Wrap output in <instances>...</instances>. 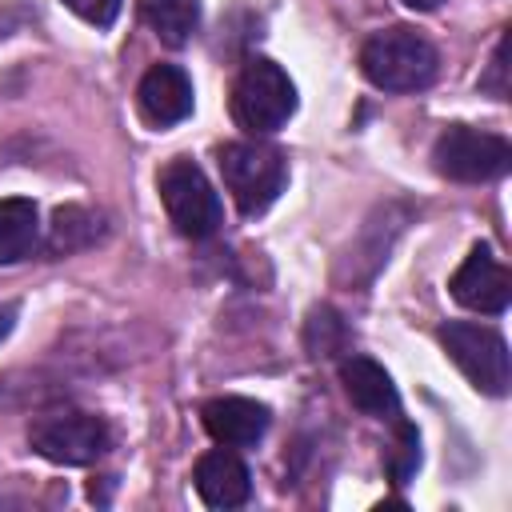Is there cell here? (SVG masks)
<instances>
[{"instance_id": "obj_1", "label": "cell", "mask_w": 512, "mask_h": 512, "mask_svg": "<svg viewBox=\"0 0 512 512\" xmlns=\"http://www.w3.org/2000/svg\"><path fill=\"white\" fill-rule=\"evenodd\" d=\"M436 48L416 28H384L360 48L364 76L384 92H420L436 80Z\"/></svg>"}, {"instance_id": "obj_2", "label": "cell", "mask_w": 512, "mask_h": 512, "mask_svg": "<svg viewBox=\"0 0 512 512\" xmlns=\"http://www.w3.org/2000/svg\"><path fill=\"white\" fill-rule=\"evenodd\" d=\"M296 112V88L288 80V72L276 60H248L232 84V116L244 132L252 136H268L276 128L288 124V116Z\"/></svg>"}, {"instance_id": "obj_3", "label": "cell", "mask_w": 512, "mask_h": 512, "mask_svg": "<svg viewBox=\"0 0 512 512\" xmlns=\"http://www.w3.org/2000/svg\"><path fill=\"white\" fill-rule=\"evenodd\" d=\"M440 348L448 352V360L468 376V384L484 396H504L512 384V360H508V344L496 328L488 324H472V320H448L436 332Z\"/></svg>"}, {"instance_id": "obj_4", "label": "cell", "mask_w": 512, "mask_h": 512, "mask_svg": "<svg viewBox=\"0 0 512 512\" xmlns=\"http://www.w3.org/2000/svg\"><path fill=\"white\" fill-rule=\"evenodd\" d=\"M224 188L244 216H260L284 188V156L260 140H232L216 152Z\"/></svg>"}, {"instance_id": "obj_5", "label": "cell", "mask_w": 512, "mask_h": 512, "mask_svg": "<svg viewBox=\"0 0 512 512\" xmlns=\"http://www.w3.org/2000/svg\"><path fill=\"white\" fill-rule=\"evenodd\" d=\"M156 188H160L164 212L180 236L208 240L220 228V196L208 184V176L200 172V164H192L188 156L168 160L156 176Z\"/></svg>"}, {"instance_id": "obj_6", "label": "cell", "mask_w": 512, "mask_h": 512, "mask_svg": "<svg viewBox=\"0 0 512 512\" xmlns=\"http://www.w3.org/2000/svg\"><path fill=\"white\" fill-rule=\"evenodd\" d=\"M28 444L52 460V464H64V468H80V464H92L108 452L112 444V432L100 416L92 412H80V408H68V412H48V416H36L32 428H28Z\"/></svg>"}, {"instance_id": "obj_7", "label": "cell", "mask_w": 512, "mask_h": 512, "mask_svg": "<svg viewBox=\"0 0 512 512\" xmlns=\"http://www.w3.org/2000/svg\"><path fill=\"white\" fill-rule=\"evenodd\" d=\"M432 164L440 176L460 180V184H480V180H496L508 172L512 164V148L504 136L496 132H480L468 124H452L436 136L432 144Z\"/></svg>"}, {"instance_id": "obj_8", "label": "cell", "mask_w": 512, "mask_h": 512, "mask_svg": "<svg viewBox=\"0 0 512 512\" xmlns=\"http://www.w3.org/2000/svg\"><path fill=\"white\" fill-rule=\"evenodd\" d=\"M448 288H452L456 304H464V308H472V312H484V316L504 312L508 300H512V276H508V268L492 256V248H484V244H476V248L464 256V264L456 268V276H452Z\"/></svg>"}, {"instance_id": "obj_9", "label": "cell", "mask_w": 512, "mask_h": 512, "mask_svg": "<svg viewBox=\"0 0 512 512\" xmlns=\"http://www.w3.org/2000/svg\"><path fill=\"white\" fill-rule=\"evenodd\" d=\"M136 104L152 128H172L192 116V80L176 64H152L136 88Z\"/></svg>"}, {"instance_id": "obj_10", "label": "cell", "mask_w": 512, "mask_h": 512, "mask_svg": "<svg viewBox=\"0 0 512 512\" xmlns=\"http://www.w3.org/2000/svg\"><path fill=\"white\" fill-rule=\"evenodd\" d=\"M196 492L208 508H240L248 504L252 496V476L244 468V460L232 452V448H216V452H204L196 460Z\"/></svg>"}, {"instance_id": "obj_11", "label": "cell", "mask_w": 512, "mask_h": 512, "mask_svg": "<svg viewBox=\"0 0 512 512\" xmlns=\"http://www.w3.org/2000/svg\"><path fill=\"white\" fill-rule=\"evenodd\" d=\"M204 428L224 448H248L268 432V408L248 396H216L204 404Z\"/></svg>"}, {"instance_id": "obj_12", "label": "cell", "mask_w": 512, "mask_h": 512, "mask_svg": "<svg viewBox=\"0 0 512 512\" xmlns=\"http://www.w3.org/2000/svg\"><path fill=\"white\" fill-rule=\"evenodd\" d=\"M340 384H344V396L360 412L380 416V420H396L400 396H396L392 376L376 360H368V356H344L340 360Z\"/></svg>"}, {"instance_id": "obj_13", "label": "cell", "mask_w": 512, "mask_h": 512, "mask_svg": "<svg viewBox=\"0 0 512 512\" xmlns=\"http://www.w3.org/2000/svg\"><path fill=\"white\" fill-rule=\"evenodd\" d=\"M136 8H140V20L168 48H184L200 28V0H136Z\"/></svg>"}, {"instance_id": "obj_14", "label": "cell", "mask_w": 512, "mask_h": 512, "mask_svg": "<svg viewBox=\"0 0 512 512\" xmlns=\"http://www.w3.org/2000/svg\"><path fill=\"white\" fill-rule=\"evenodd\" d=\"M40 240V220L32 200H0V264L24 260Z\"/></svg>"}, {"instance_id": "obj_15", "label": "cell", "mask_w": 512, "mask_h": 512, "mask_svg": "<svg viewBox=\"0 0 512 512\" xmlns=\"http://www.w3.org/2000/svg\"><path fill=\"white\" fill-rule=\"evenodd\" d=\"M416 464H420V436H416V428L408 420H396V436H392V444L384 452V468H388V476L396 484H404L416 472Z\"/></svg>"}, {"instance_id": "obj_16", "label": "cell", "mask_w": 512, "mask_h": 512, "mask_svg": "<svg viewBox=\"0 0 512 512\" xmlns=\"http://www.w3.org/2000/svg\"><path fill=\"white\" fill-rule=\"evenodd\" d=\"M308 348L312 356H332L344 348V324L332 308H316L308 320Z\"/></svg>"}, {"instance_id": "obj_17", "label": "cell", "mask_w": 512, "mask_h": 512, "mask_svg": "<svg viewBox=\"0 0 512 512\" xmlns=\"http://www.w3.org/2000/svg\"><path fill=\"white\" fill-rule=\"evenodd\" d=\"M480 88H484V92H492L496 100H508V36H500V44H496V56H492L488 72L480 76Z\"/></svg>"}, {"instance_id": "obj_18", "label": "cell", "mask_w": 512, "mask_h": 512, "mask_svg": "<svg viewBox=\"0 0 512 512\" xmlns=\"http://www.w3.org/2000/svg\"><path fill=\"white\" fill-rule=\"evenodd\" d=\"M64 8L76 12L80 20L96 24V28H108L116 20V12H120V0H64Z\"/></svg>"}, {"instance_id": "obj_19", "label": "cell", "mask_w": 512, "mask_h": 512, "mask_svg": "<svg viewBox=\"0 0 512 512\" xmlns=\"http://www.w3.org/2000/svg\"><path fill=\"white\" fill-rule=\"evenodd\" d=\"M12 320H16V308L8 304V308H0V340L8 336V328H12Z\"/></svg>"}, {"instance_id": "obj_20", "label": "cell", "mask_w": 512, "mask_h": 512, "mask_svg": "<svg viewBox=\"0 0 512 512\" xmlns=\"http://www.w3.org/2000/svg\"><path fill=\"white\" fill-rule=\"evenodd\" d=\"M408 8H416V12H432V8H440L444 0H404Z\"/></svg>"}]
</instances>
